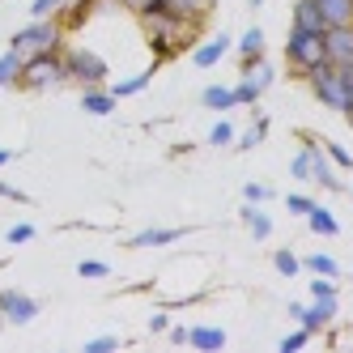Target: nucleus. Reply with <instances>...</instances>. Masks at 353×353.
Returning a JSON list of instances; mask_svg holds the SVG:
<instances>
[{
  "label": "nucleus",
  "mask_w": 353,
  "mask_h": 353,
  "mask_svg": "<svg viewBox=\"0 0 353 353\" xmlns=\"http://www.w3.org/2000/svg\"><path fill=\"white\" fill-rule=\"evenodd\" d=\"M319 145H323V154L332 158V166H341V170H353V158L345 154V149H341L336 141H319Z\"/></svg>",
  "instance_id": "obj_32"
},
{
  "label": "nucleus",
  "mask_w": 353,
  "mask_h": 353,
  "mask_svg": "<svg viewBox=\"0 0 353 353\" xmlns=\"http://www.w3.org/2000/svg\"><path fill=\"white\" fill-rule=\"evenodd\" d=\"M323 47H327V64L353 68V26H327L323 30Z\"/></svg>",
  "instance_id": "obj_8"
},
{
  "label": "nucleus",
  "mask_w": 353,
  "mask_h": 353,
  "mask_svg": "<svg viewBox=\"0 0 353 353\" xmlns=\"http://www.w3.org/2000/svg\"><path fill=\"white\" fill-rule=\"evenodd\" d=\"M285 205H290V213H298V217H302V213H311V209H315V200H311V196H298V192H294V196L285 200Z\"/></svg>",
  "instance_id": "obj_40"
},
{
  "label": "nucleus",
  "mask_w": 353,
  "mask_h": 353,
  "mask_svg": "<svg viewBox=\"0 0 353 353\" xmlns=\"http://www.w3.org/2000/svg\"><path fill=\"white\" fill-rule=\"evenodd\" d=\"M115 5L123 13H137V17H149V13H158V0H115Z\"/></svg>",
  "instance_id": "obj_31"
},
{
  "label": "nucleus",
  "mask_w": 353,
  "mask_h": 353,
  "mask_svg": "<svg viewBox=\"0 0 353 353\" xmlns=\"http://www.w3.org/2000/svg\"><path fill=\"white\" fill-rule=\"evenodd\" d=\"M188 230H145V234H132L128 247H170V243H179Z\"/></svg>",
  "instance_id": "obj_20"
},
{
  "label": "nucleus",
  "mask_w": 353,
  "mask_h": 353,
  "mask_svg": "<svg viewBox=\"0 0 353 353\" xmlns=\"http://www.w3.org/2000/svg\"><path fill=\"white\" fill-rule=\"evenodd\" d=\"M264 137H268V119H264V111H256V123H251V128H247L234 145H239V149H256Z\"/></svg>",
  "instance_id": "obj_25"
},
{
  "label": "nucleus",
  "mask_w": 353,
  "mask_h": 353,
  "mask_svg": "<svg viewBox=\"0 0 353 353\" xmlns=\"http://www.w3.org/2000/svg\"><path fill=\"white\" fill-rule=\"evenodd\" d=\"M294 26H298V30H327L315 0H298V5H294Z\"/></svg>",
  "instance_id": "obj_17"
},
{
  "label": "nucleus",
  "mask_w": 353,
  "mask_h": 353,
  "mask_svg": "<svg viewBox=\"0 0 353 353\" xmlns=\"http://www.w3.org/2000/svg\"><path fill=\"white\" fill-rule=\"evenodd\" d=\"M345 115H349V123H353V107H349V111H345Z\"/></svg>",
  "instance_id": "obj_46"
},
{
  "label": "nucleus",
  "mask_w": 353,
  "mask_h": 353,
  "mask_svg": "<svg viewBox=\"0 0 353 353\" xmlns=\"http://www.w3.org/2000/svg\"><path fill=\"white\" fill-rule=\"evenodd\" d=\"M115 103H119V98H115L107 85H94V90L81 94V107H85L90 115H115Z\"/></svg>",
  "instance_id": "obj_14"
},
{
  "label": "nucleus",
  "mask_w": 353,
  "mask_h": 353,
  "mask_svg": "<svg viewBox=\"0 0 353 353\" xmlns=\"http://www.w3.org/2000/svg\"><path fill=\"white\" fill-rule=\"evenodd\" d=\"M323 26H353V0H315Z\"/></svg>",
  "instance_id": "obj_13"
},
{
  "label": "nucleus",
  "mask_w": 353,
  "mask_h": 353,
  "mask_svg": "<svg viewBox=\"0 0 353 353\" xmlns=\"http://www.w3.org/2000/svg\"><path fill=\"white\" fill-rule=\"evenodd\" d=\"M9 47L17 56H34V52H56V47H64V21L56 17H30V26H21Z\"/></svg>",
  "instance_id": "obj_5"
},
{
  "label": "nucleus",
  "mask_w": 353,
  "mask_h": 353,
  "mask_svg": "<svg viewBox=\"0 0 353 353\" xmlns=\"http://www.w3.org/2000/svg\"><path fill=\"white\" fill-rule=\"evenodd\" d=\"M290 174L298 183H315V137H307V145H302V154L290 162Z\"/></svg>",
  "instance_id": "obj_15"
},
{
  "label": "nucleus",
  "mask_w": 353,
  "mask_h": 353,
  "mask_svg": "<svg viewBox=\"0 0 353 353\" xmlns=\"http://www.w3.org/2000/svg\"><path fill=\"white\" fill-rule=\"evenodd\" d=\"M0 196H5V200H17V205H26V192H21V188H13V183H5V179H0Z\"/></svg>",
  "instance_id": "obj_41"
},
{
  "label": "nucleus",
  "mask_w": 353,
  "mask_h": 353,
  "mask_svg": "<svg viewBox=\"0 0 353 353\" xmlns=\"http://www.w3.org/2000/svg\"><path fill=\"white\" fill-rule=\"evenodd\" d=\"M247 200H256V205H268V200H276V192L268 183H247Z\"/></svg>",
  "instance_id": "obj_36"
},
{
  "label": "nucleus",
  "mask_w": 353,
  "mask_h": 353,
  "mask_svg": "<svg viewBox=\"0 0 353 353\" xmlns=\"http://www.w3.org/2000/svg\"><path fill=\"white\" fill-rule=\"evenodd\" d=\"M200 103H205L209 111H230L234 107V94L225 85H205V94H200Z\"/></svg>",
  "instance_id": "obj_22"
},
{
  "label": "nucleus",
  "mask_w": 353,
  "mask_h": 353,
  "mask_svg": "<svg viewBox=\"0 0 353 353\" xmlns=\"http://www.w3.org/2000/svg\"><path fill=\"white\" fill-rule=\"evenodd\" d=\"M188 336H192V327H170V341L174 345H188Z\"/></svg>",
  "instance_id": "obj_43"
},
{
  "label": "nucleus",
  "mask_w": 353,
  "mask_h": 353,
  "mask_svg": "<svg viewBox=\"0 0 353 353\" xmlns=\"http://www.w3.org/2000/svg\"><path fill=\"white\" fill-rule=\"evenodd\" d=\"M111 349H119V336H94L85 345V353H111Z\"/></svg>",
  "instance_id": "obj_38"
},
{
  "label": "nucleus",
  "mask_w": 353,
  "mask_h": 353,
  "mask_svg": "<svg viewBox=\"0 0 353 353\" xmlns=\"http://www.w3.org/2000/svg\"><path fill=\"white\" fill-rule=\"evenodd\" d=\"M188 345H196V349H205V353H217V349H225V332L221 327H192V336H188Z\"/></svg>",
  "instance_id": "obj_18"
},
{
  "label": "nucleus",
  "mask_w": 353,
  "mask_h": 353,
  "mask_svg": "<svg viewBox=\"0 0 353 353\" xmlns=\"http://www.w3.org/2000/svg\"><path fill=\"white\" fill-rule=\"evenodd\" d=\"M166 327H170V319L158 311V315H149V332H166Z\"/></svg>",
  "instance_id": "obj_42"
},
{
  "label": "nucleus",
  "mask_w": 353,
  "mask_h": 353,
  "mask_svg": "<svg viewBox=\"0 0 353 353\" xmlns=\"http://www.w3.org/2000/svg\"><path fill=\"white\" fill-rule=\"evenodd\" d=\"M209 145H217V149H221V145H234V128H230L225 119H221V123H213V132H209Z\"/></svg>",
  "instance_id": "obj_34"
},
{
  "label": "nucleus",
  "mask_w": 353,
  "mask_h": 353,
  "mask_svg": "<svg viewBox=\"0 0 353 353\" xmlns=\"http://www.w3.org/2000/svg\"><path fill=\"white\" fill-rule=\"evenodd\" d=\"M213 0H158V9L170 13V17H179V21H200L209 13Z\"/></svg>",
  "instance_id": "obj_10"
},
{
  "label": "nucleus",
  "mask_w": 353,
  "mask_h": 353,
  "mask_svg": "<svg viewBox=\"0 0 353 353\" xmlns=\"http://www.w3.org/2000/svg\"><path fill=\"white\" fill-rule=\"evenodd\" d=\"M68 81L64 72V56L60 47L56 52H34V56H21V77H17V90H56Z\"/></svg>",
  "instance_id": "obj_3"
},
{
  "label": "nucleus",
  "mask_w": 353,
  "mask_h": 353,
  "mask_svg": "<svg viewBox=\"0 0 353 353\" xmlns=\"http://www.w3.org/2000/svg\"><path fill=\"white\" fill-rule=\"evenodd\" d=\"M272 268L281 276H298L302 272V260L294 256V251H272Z\"/></svg>",
  "instance_id": "obj_28"
},
{
  "label": "nucleus",
  "mask_w": 353,
  "mask_h": 353,
  "mask_svg": "<svg viewBox=\"0 0 353 353\" xmlns=\"http://www.w3.org/2000/svg\"><path fill=\"white\" fill-rule=\"evenodd\" d=\"M94 5H98V0H68V5H64V17H60V21H64L68 30H77L81 21H90Z\"/></svg>",
  "instance_id": "obj_21"
},
{
  "label": "nucleus",
  "mask_w": 353,
  "mask_h": 353,
  "mask_svg": "<svg viewBox=\"0 0 353 353\" xmlns=\"http://www.w3.org/2000/svg\"><path fill=\"white\" fill-rule=\"evenodd\" d=\"M307 268L319 272V276H341V264L332 256H319V251H315V256H307Z\"/></svg>",
  "instance_id": "obj_30"
},
{
  "label": "nucleus",
  "mask_w": 353,
  "mask_h": 353,
  "mask_svg": "<svg viewBox=\"0 0 353 353\" xmlns=\"http://www.w3.org/2000/svg\"><path fill=\"white\" fill-rule=\"evenodd\" d=\"M5 239H9L13 247H21V243H30V239H34V225H30V221H21V225H9V234H5Z\"/></svg>",
  "instance_id": "obj_35"
},
{
  "label": "nucleus",
  "mask_w": 353,
  "mask_h": 353,
  "mask_svg": "<svg viewBox=\"0 0 353 353\" xmlns=\"http://www.w3.org/2000/svg\"><path fill=\"white\" fill-rule=\"evenodd\" d=\"M260 5H264V0H251V9H260Z\"/></svg>",
  "instance_id": "obj_45"
},
{
  "label": "nucleus",
  "mask_w": 353,
  "mask_h": 353,
  "mask_svg": "<svg viewBox=\"0 0 353 353\" xmlns=\"http://www.w3.org/2000/svg\"><path fill=\"white\" fill-rule=\"evenodd\" d=\"M17 77H21V56L13 47H5L0 52V85H17Z\"/></svg>",
  "instance_id": "obj_23"
},
{
  "label": "nucleus",
  "mask_w": 353,
  "mask_h": 353,
  "mask_svg": "<svg viewBox=\"0 0 353 353\" xmlns=\"http://www.w3.org/2000/svg\"><path fill=\"white\" fill-rule=\"evenodd\" d=\"M225 52H230V34H213L209 43H200L196 52H192V60H196L200 68H213V64H217Z\"/></svg>",
  "instance_id": "obj_12"
},
{
  "label": "nucleus",
  "mask_w": 353,
  "mask_h": 353,
  "mask_svg": "<svg viewBox=\"0 0 353 353\" xmlns=\"http://www.w3.org/2000/svg\"><path fill=\"white\" fill-rule=\"evenodd\" d=\"M9 158H13V149H0V166H5Z\"/></svg>",
  "instance_id": "obj_44"
},
{
  "label": "nucleus",
  "mask_w": 353,
  "mask_h": 353,
  "mask_svg": "<svg viewBox=\"0 0 353 353\" xmlns=\"http://www.w3.org/2000/svg\"><path fill=\"white\" fill-rule=\"evenodd\" d=\"M239 56H243V60H251V56H264V30H260V26L243 30V39H239Z\"/></svg>",
  "instance_id": "obj_24"
},
{
  "label": "nucleus",
  "mask_w": 353,
  "mask_h": 353,
  "mask_svg": "<svg viewBox=\"0 0 353 353\" xmlns=\"http://www.w3.org/2000/svg\"><path fill=\"white\" fill-rule=\"evenodd\" d=\"M336 311H341V298H315V307H302V315H298V323H302V332H323L327 327V319H336Z\"/></svg>",
  "instance_id": "obj_9"
},
{
  "label": "nucleus",
  "mask_w": 353,
  "mask_h": 353,
  "mask_svg": "<svg viewBox=\"0 0 353 353\" xmlns=\"http://www.w3.org/2000/svg\"><path fill=\"white\" fill-rule=\"evenodd\" d=\"M68 5V0H34V5H30V17H52L56 9H64Z\"/></svg>",
  "instance_id": "obj_37"
},
{
  "label": "nucleus",
  "mask_w": 353,
  "mask_h": 353,
  "mask_svg": "<svg viewBox=\"0 0 353 353\" xmlns=\"http://www.w3.org/2000/svg\"><path fill=\"white\" fill-rule=\"evenodd\" d=\"M307 225H311V230H315L319 239H336V234H341V221H336L332 213H327V209H319V205L307 213Z\"/></svg>",
  "instance_id": "obj_19"
},
{
  "label": "nucleus",
  "mask_w": 353,
  "mask_h": 353,
  "mask_svg": "<svg viewBox=\"0 0 353 353\" xmlns=\"http://www.w3.org/2000/svg\"><path fill=\"white\" fill-rule=\"evenodd\" d=\"M239 217L247 221V230H251V239H256V243H264V239L272 234V217L256 205V200H247V205L239 209Z\"/></svg>",
  "instance_id": "obj_11"
},
{
  "label": "nucleus",
  "mask_w": 353,
  "mask_h": 353,
  "mask_svg": "<svg viewBox=\"0 0 353 353\" xmlns=\"http://www.w3.org/2000/svg\"><path fill=\"white\" fill-rule=\"evenodd\" d=\"M230 94H234V107H256V103H260V94H264V90H260V85H251L247 77H239V85H234Z\"/></svg>",
  "instance_id": "obj_27"
},
{
  "label": "nucleus",
  "mask_w": 353,
  "mask_h": 353,
  "mask_svg": "<svg viewBox=\"0 0 353 353\" xmlns=\"http://www.w3.org/2000/svg\"><path fill=\"white\" fill-rule=\"evenodd\" d=\"M311 298H336V276H319L311 281Z\"/></svg>",
  "instance_id": "obj_33"
},
{
  "label": "nucleus",
  "mask_w": 353,
  "mask_h": 353,
  "mask_svg": "<svg viewBox=\"0 0 353 353\" xmlns=\"http://www.w3.org/2000/svg\"><path fill=\"white\" fill-rule=\"evenodd\" d=\"M307 81H311V94L319 98L323 107H332V111H349L353 103V68H336V64H319L315 72H307Z\"/></svg>",
  "instance_id": "obj_2"
},
{
  "label": "nucleus",
  "mask_w": 353,
  "mask_h": 353,
  "mask_svg": "<svg viewBox=\"0 0 353 353\" xmlns=\"http://www.w3.org/2000/svg\"><path fill=\"white\" fill-rule=\"evenodd\" d=\"M307 341H311V332H302V327H298V332H290V336L281 341V353H298Z\"/></svg>",
  "instance_id": "obj_39"
},
{
  "label": "nucleus",
  "mask_w": 353,
  "mask_h": 353,
  "mask_svg": "<svg viewBox=\"0 0 353 353\" xmlns=\"http://www.w3.org/2000/svg\"><path fill=\"white\" fill-rule=\"evenodd\" d=\"M77 276H85V281H107V276H111V264H107V260H81Z\"/></svg>",
  "instance_id": "obj_29"
},
{
  "label": "nucleus",
  "mask_w": 353,
  "mask_h": 353,
  "mask_svg": "<svg viewBox=\"0 0 353 353\" xmlns=\"http://www.w3.org/2000/svg\"><path fill=\"white\" fill-rule=\"evenodd\" d=\"M285 64L290 72H298V77H307V72H315L319 64H327V47H323V30H290L285 39Z\"/></svg>",
  "instance_id": "obj_4"
},
{
  "label": "nucleus",
  "mask_w": 353,
  "mask_h": 353,
  "mask_svg": "<svg viewBox=\"0 0 353 353\" xmlns=\"http://www.w3.org/2000/svg\"><path fill=\"white\" fill-rule=\"evenodd\" d=\"M141 26H145V39H149V47H154L158 60H174L192 43V34H196V21H179V17L162 13V9L141 17Z\"/></svg>",
  "instance_id": "obj_1"
},
{
  "label": "nucleus",
  "mask_w": 353,
  "mask_h": 353,
  "mask_svg": "<svg viewBox=\"0 0 353 353\" xmlns=\"http://www.w3.org/2000/svg\"><path fill=\"white\" fill-rule=\"evenodd\" d=\"M60 56H64V72H68V81H77V85H85V90L107 85L111 68H107V60L98 56V52H90V47H60Z\"/></svg>",
  "instance_id": "obj_6"
},
{
  "label": "nucleus",
  "mask_w": 353,
  "mask_h": 353,
  "mask_svg": "<svg viewBox=\"0 0 353 353\" xmlns=\"http://www.w3.org/2000/svg\"><path fill=\"white\" fill-rule=\"evenodd\" d=\"M39 298H30V294H21V290H0V315H5L9 323H30V319H39Z\"/></svg>",
  "instance_id": "obj_7"
},
{
  "label": "nucleus",
  "mask_w": 353,
  "mask_h": 353,
  "mask_svg": "<svg viewBox=\"0 0 353 353\" xmlns=\"http://www.w3.org/2000/svg\"><path fill=\"white\" fill-rule=\"evenodd\" d=\"M149 85V72H137V77H123V81H115V85H107L115 98H132V94H141Z\"/></svg>",
  "instance_id": "obj_26"
},
{
  "label": "nucleus",
  "mask_w": 353,
  "mask_h": 353,
  "mask_svg": "<svg viewBox=\"0 0 353 353\" xmlns=\"http://www.w3.org/2000/svg\"><path fill=\"white\" fill-rule=\"evenodd\" d=\"M243 77H247L251 85L268 90V85H272V60H268V56H251V60H243Z\"/></svg>",
  "instance_id": "obj_16"
}]
</instances>
